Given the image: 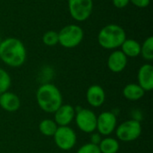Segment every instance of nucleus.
I'll use <instances>...</instances> for the list:
<instances>
[{"mask_svg":"<svg viewBox=\"0 0 153 153\" xmlns=\"http://www.w3.org/2000/svg\"><path fill=\"white\" fill-rule=\"evenodd\" d=\"M138 84L144 91L153 90V66L151 64H144L138 71Z\"/></svg>","mask_w":153,"mask_h":153,"instance_id":"11","label":"nucleus"},{"mask_svg":"<svg viewBox=\"0 0 153 153\" xmlns=\"http://www.w3.org/2000/svg\"><path fill=\"white\" fill-rule=\"evenodd\" d=\"M112 3L116 8L123 9L128 5V4L130 3V0H112Z\"/></svg>","mask_w":153,"mask_h":153,"instance_id":"24","label":"nucleus"},{"mask_svg":"<svg viewBox=\"0 0 153 153\" xmlns=\"http://www.w3.org/2000/svg\"><path fill=\"white\" fill-rule=\"evenodd\" d=\"M143 132V128L139 120L130 119L121 123L117 130L116 134L118 140L122 142H133L137 140Z\"/></svg>","mask_w":153,"mask_h":153,"instance_id":"5","label":"nucleus"},{"mask_svg":"<svg viewBox=\"0 0 153 153\" xmlns=\"http://www.w3.org/2000/svg\"><path fill=\"white\" fill-rule=\"evenodd\" d=\"M53 137L56 145L62 151L72 150L77 141L75 132L68 126H58Z\"/></svg>","mask_w":153,"mask_h":153,"instance_id":"7","label":"nucleus"},{"mask_svg":"<svg viewBox=\"0 0 153 153\" xmlns=\"http://www.w3.org/2000/svg\"><path fill=\"white\" fill-rule=\"evenodd\" d=\"M70 15L76 22H84L91 14L93 0H68Z\"/></svg>","mask_w":153,"mask_h":153,"instance_id":"6","label":"nucleus"},{"mask_svg":"<svg viewBox=\"0 0 153 153\" xmlns=\"http://www.w3.org/2000/svg\"><path fill=\"white\" fill-rule=\"evenodd\" d=\"M39 107L46 113L53 114L63 105V97L59 89L52 83H44L36 92Z\"/></svg>","mask_w":153,"mask_h":153,"instance_id":"2","label":"nucleus"},{"mask_svg":"<svg viewBox=\"0 0 153 153\" xmlns=\"http://www.w3.org/2000/svg\"><path fill=\"white\" fill-rule=\"evenodd\" d=\"M58 1H65V0H58Z\"/></svg>","mask_w":153,"mask_h":153,"instance_id":"26","label":"nucleus"},{"mask_svg":"<svg viewBox=\"0 0 153 153\" xmlns=\"http://www.w3.org/2000/svg\"><path fill=\"white\" fill-rule=\"evenodd\" d=\"M101 153H117L119 151V142L112 137H106L98 145Z\"/></svg>","mask_w":153,"mask_h":153,"instance_id":"17","label":"nucleus"},{"mask_svg":"<svg viewBox=\"0 0 153 153\" xmlns=\"http://www.w3.org/2000/svg\"><path fill=\"white\" fill-rule=\"evenodd\" d=\"M117 117L110 111H105L97 117L96 130L100 135L108 136L111 134L117 128Z\"/></svg>","mask_w":153,"mask_h":153,"instance_id":"9","label":"nucleus"},{"mask_svg":"<svg viewBox=\"0 0 153 153\" xmlns=\"http://www.w3.org/2000/svg\"><path fill=\"white\" fill-rule=\"evenodd\" d=\"M75 123L78 128L85 134H92L97 128V116L88 108H81L75 114Z\"/></svg>","mask_w":153,"mask_h":153,"instance_id":"8","label":"nucleus"},{"mask_svg":"<svg viewBox=\"0 0 153 153\" xmlns=\"http://www.w3.org/2000/svg\"><path fill=\"white\" fill-rule=\"evenodd\" d=\"M58 126L56 124V122L52 119H44L42 120L39 125V132L48 137H51L55 134Z\"/></svg>","mask_w":153,"mask_h":153,"instance_id":"18","label":"nucleus"},{"mask_svg":"<svg viewBox=\"0 0 153 153\" xmlns=\"http://www.w3.org/2000/svg\"><path fill=\"white\" fill-rule=\"evenodd\" d=\"M120 48L127 57H137L141 54V44L133 39H126Z\"/></svg>","mask_w":153,"mask_h":153,"instance_id":"15","label":"nucleus"},{"mask_svg":"<svg viewBox=\"0 0 153 153\" xmlns=\"http://www.w3.org/2000/svg\"><path fill=\"white\" fill-rule=\"evenodd\" d=\"M42 42L48 47H53L58 44V32L55 30H48L43 34Z\"/></svg>","mask_w":153,"mask_h":153,"instance_id":"20","label":"nucleus"},{"mask_svg":"<svg viewBox=\"0 0 153 153\" xmlns=\"http://www.w3.org/2000/svg\"><path fill=\"white\" fill-rule=\"evenodd\" d=\"M84 32L77 24H68L58 32V44L65 48H73L80 45L83 39Z\"/></svg>","mask_w":153,"mask_h":153,"instance_id":"4","label":"nucleus"},{"mask_svg":"<svg viewBox=\"0 0 153 153\" xmlns=\"http://www.w3.org/2000/svg\"><path fill=\"white\" fill-rule=\"evenodd\" d=\"M126 39V32L117 24H108L104 26L98 34V42L105 49H116L120 48Z\"/></svg>","mask_w":153,"mask_h":153,"instance_id":"3","label":"nucleus"},{"mask_svg":"<svg viewBox=\"0 0 153 153\" xmlns=\"http://www.w3.org/2000/svg\"><path fill=\"white\" fill-rule=\"evenodd\" d=\"M76 153H101L100 149H99V146L96 145V144H93V143H86L84 145H82Z\"/></svg>","mask_w":153,"mask_h":153,"instance_id":"22","label":"nucleus"},{"mask_svg":"<svg viewBox=\"0 0 153 153\" xmlns=\"http://www.w3.org/2000/svg\"><path fill=\"white\" fill-rule=\"evenodd\" d=\"M27 56L24 44L16 38H7L0 42V59L10 67L22 66Z\"/></svg>","mask_w":153,"mask_h":153,"instance_id":"1","label":"nucleus"},{"mask_svg":"<svg viewBox=\"0 0 153 153\" xmlns=\"http://www.w3.org/2000/svg\"><path fill=\"white\" fill-rule=\"evenodd\" d=\"M145 94V91L137 83H129L123 90L124 97L131 101H136L141 100Z\"/></svg>","mask_w":153,"mask_h":153,"instance_id":"16","label":"nucleus"},{"mask_svg":"<svg viewBox=\"0 0 153 153\" xmlns=\"http://www.w3.org/2000/svg\"><path fill=\"white\" fill-rule=\"evenodd\" d=\"M55 122L58 126H67L72 123L75 117V108L69 105H61V107L54 113Z\"/></svg>","mask_w":153,"mask_h":153,"instance_id":"10","label":"nucleus"},{"mask_svg":"<svg viewBox=\"0 0 153 153\" xmlns=\"http://www.w3.org/2000/svg\"><path fill=\"white\" fill-rule=\"evenodd\" d=\"M91 143H93V144H96V145H99L100 143L101 142V135L99 134V133H92V135H91Z\"/></svg>","mask_w":153,"mask_h":153,"instance_id":"25","label":"nucleus"},{"mask_svg":"<svg viewBox=\"0 0 153 153\" xmlns=\"http://www.w3.org/2000/svg\"><path fill=\"white\" fill-rule=\"evenodd\" d=\"M0 107L7 112H15L21 107V100L15 93L7 91L0 94Z\"/></svg>","mask_w":153,"mask_h":153,"instance_id":"14","label":"nucleus"},{"mask_svg":"<svg viewBox=\"0 0 153 153\" xmlns=\"http://www.w3.org/2000/svg\"><path fill=\"white\" fill-rule=\"evenodd\" d=\"M142 56L147 60V61H152L153 59V37L150 36L147 38L143 45H141V54Z\"/></svg>","mask_w":153,"mask_h":153,"instance_id":"19","label":"nucleus"},{"mask_svg":"<svg viewBox=\"0 0 153 153\" xmlns=\"http://www.w3.org/2000/svg\"><path fill=\"white\" fill-rule=\"evenodd\" d=\"M130 2L136 7L146 8L147 6H149L151 0H130Z\"/></svg>","mask_w":153,"mask_h":153,"instance_id":"23","label":"nucleus"},{"mask_svg":"<svg viewBox=\"0 0 153 153\" xmlns=\"http://www.w3.org/2000/svg\"><path fill=\"white\" fill-rule=\"evenodd\" d=\"M11 86V77L9 74L0 67V94L8 91Z\"/></svg>","mask_w":153,"mask_h":153,"instance_id":"21","label":"nucleus"},{"mask_svg":"<svg viewBox=\"0 0 153 153\" xmlns=\"http://www.w3.org/2000/svg\"><path fill=\"white\" fill-rule=\"evenodd\" d=\"M127 58L128 57L121 50L113 51L108 58L107 65L108 69L113 73H121L127 65Z\"/></svg>","mask_w":153,"mask_h":153,"instance_id":"12","label":"nucleus"},{"mask_svg":"<svg viewBox=\"0 0 153 153\" xmlns=\"http://www.w3.org/2000/svg\"><path fill=\"white\" fill-rule=\"evenodd\" d=\"M86 100L91 107L100 108L104 104L106 100L105 91L100 85H91L86 91Z\"/></svg>","mask_w":153,"mask_h":153,"instance_id":"13","label":"nucleus"}]
</instances>
